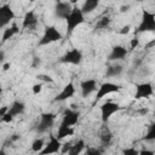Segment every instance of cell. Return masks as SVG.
<instances>
[{
	"label": "cell",
	"instance_id": "cell-12",
	"mask_svg": "<svg viewBox=\"0 0 155 155\" xmlns=\"http://www.w3.org/2000/svg\"><path fill=\"white\" fill-rule=\"evenodd\" d=\"M79 111L76 110H73V109H65L64 113H63V119H62V125H65V126H75L79 121Z\"/></svg>",
	"mask_w": 155,
	"mask_h": 155
},
{
	"label": "cell",
	"instance_id": "cell-37",
	"mask_svg": "<svg viewBox=\"0 0 155 155\" xmlns=\"http://www.w3.org/2000/svg\"><path fill=\"white\" fill-rule=\"evenodd\" d=\"M7 110H8V107H7V105H2V107L0 108V117H1L5 113H7Z\"/></svg>",
	"mask_w": 155,
	"mask_h": 155
},
{
	"label": "cell",
	"instance_id": "cell-19",
	"mask_svg": "<svg viewBox=\"0 0 155 155\" xmlns=\"http://www.w3.org/2000/svg\"><path fill=\"white\" fill-rule=\"evenodd\" d=\"M73 133H74V128H73L71 126H65V125H62V124H61V126L58 127V131H57L56 137L62 140V139L65 138V137L73 136Z\"/></svg>",
	"mask_w": 155,
	"mask_h": 155
},
{
	"label": "cell",
	"instance_id": "cell-30",
	"mask_svg": "<svg viewBox=\"0 0 155 155\" xmlns=\"http://www.w3.org/2000/svg\"><path fill=\"white\" fill-rule=\"evenodd\" d=\"M40 81H46V82H53V79L51 78V76H48V75H45V74H40V75H38L36 76Z\"/></svg>",
	"mask_w": 155,
	"mask_h": 155
},
{
	"label": "cell",
	"instance_id": "cell-7",
	"mask_svg": "<svg viewBox=\"0 0 155 155\" xmlns=\"http://www.w3.org/2000/svg\"><path fill=\"white\" fill-rule=\"evenodd\" d=\"M120 90H121V86H119V85H116V84H114V82H103V84L98 87V90H96V91H97L96 102L99 101V99H102V98H104V97L108 96V94L116 93V92H119Z\"/></svg>",
	"mask_w": 155,
	"mask_h": 155
},
{
	"label": "cell",
	"instance_id": "cell-27",
	"mask_svg": "<svg viewBox=\"0 0 155 155\" xmlns=\"http://www.w3.org/2000/svg\"><path fill=\"white\" fill-rule=\"evenodd\" d=\"M13 119H15V117H13L8 111H7V113H5V114L1 116V121H2V122H6V124L12 122V121H13Z\"/></svg>",
	"mask_w": 155,
	"mask_h": 155
},
{
	"label": "cell",
	"instance_id": "cell-35",
	"mask_svg": "<svg viewBox=\"0 0 155 155\" xmlns=\"http://www.w3.org/2000/svg\"><path fill=\"white\" fill-rule=\"evenodd\" d=\"M130 29H131V27H130L128 24H126V25H124V27L121 28V30H120V34H122V35H125V34H128V33H130Z\"/></svg>",
	"mask_w": 155,
	"mask_h": 155
},
{
	"label": "cell",
	"instance_id": "cell-5",
	"mask_svg": "<svg viewBox=\"0 0 155 155\" xmlns=\"http://www.w3.org/2000/svg\"><path fill=\"white\" fill-rule=\"evenodd\" d=\"M120 109H121V107H120L117 103H115V102L108 101V102L103 103V104L101 105V119H102V121H103L104 124L108 122L109 119H110L115 113H117Z\"/></svg>",
	"mask_w": 155,
	"mask_h": 155
},
{
	"label": "cell",
	"instance_id": "cell-43",
	"mask_svg": "<svg viewBox=\"0 0 155 155\" xmlns=\"http://www.w3.org/2000/svg\"><path fill=\"white\" fill-rule=\"evenodd\" d=\"M76 1H78V0H70V1H69V2H70V4H75V2H76Z\"/></svg>",
	"mask_w": 155,
	"mask_h": 155
},
{
	"label": "cell",
	"instance_id": "cell-42",
	"mask_svg": "<svg viewBox=\"0 0 155 155\" xmlns=\"http://www.w3.org/2000/svg\"><path fill=\"white\" fill-rule=\"evenodd\" d=\"M1 94H2V87H1V85H0V98H1Z\"/></svg>",
	"mask_w": 155,
	"mask_h": 155
},
{
	"label": "cell",
	"instance_id": "cell-21",
	"mask_svg": "<svg viewBox=\"0 0 155 155\" xmlns=\"http://www.w3.org/2000/svg\"><path fill=\"white\" fill-rule=\"evenodd\" d=\"M99 1L101 0H85L82 4V7H81V11L84 12V15L91 13L92 11H94L98 7Z\"/></svg>",
	"mask_w": 155,
	"mask_h": 155
},
{
	"label": "cell",
	"instance_id": "cell-39",
	"mask_svg": "<svg viewBox=\"0 0 155 155\" xmlns=\"http://www.w3.org/2000/svg\"><path fill=\"white\" fill-rule=\"evenodd\" d=\"M139 154H145V155H154V151H150V150H142V151H139Z\"/></svg>",
	"mask_w": 155,
	"mask_h": 155
},
{
	"label": "cell",
	"instance_id": "cell-38",
	"mask_svg": "<svg viewBox=\"0 0 155 155\" xmlns=\"http://www.w3.org/2000/svg\"><path fill=\"white\" fill-rule=\"evenodd\" d=\"M128 8H130V5H125V6H121V8H120V12H127L128 11Z\"/></svg>",
	"mask_w": 155,
	"mask_h": 155
},
{
	"label": "cell",
	"instance_id": "cell-3",
	"mask_svg": "<svg viewBox=\"0 0 155 155\" xmlns=\"http://www.w3.org/2000/svg\"><path fill=\"white\" fill-rule=\"evenodd\" d=\"M155 30V15L150 11L144 10L142 13L140 23L137 28V33H144V31H154Z\"/></svg>",
	"mask_w": 155,
	"mask_h": 155
},
{
	"label": "cell",
	"instance_id": "cell-31",
	"mask_svg": "<svg viewBox=\"0 0 155 155\" xmlns=\"http://www.w3.org/2000/svg\"><path fill=\"white\" fill-rule=\"evenodd\" d=\"M70 145H71V143H64V144H62V147H61V153H62V154H67V153L69 151V149H70Z\"/></svg>",
	"mask_w": 155,
	"mask_h": 155
},
{
	"label": "cell",
	"instance_id": "cell-4",
	"mask_svg": "<svg viewBox=\"0 0 155 155\" xmlns=\"http://www.w3.org/2000/svg\"><path fill=\"white\" fill-rule=\"evenodd\" d=\"M56 115L53 113H42L40 115V120L36 125V132L38 133H45L47 132L54 124Z\"/></svg>",
	"mask_w": 155,
	"mask_h": 155
},
{
	"label": "cell",
	"instance_id": "cell-24",
	"mask_svg": "<svg viewBox=\"0 0 155 155\" xmlns=\"http://www.w3.org/2000/svg\"><path fill=\"white\" fill-rule=\"evenodd\" d=\"M154 139H155V125L151 124L148 128V132L144 136V140L145 142H153Z\"/></svg>",
	"mask_w": 155,
	"mask_h": 155
},
{
	"label": "cell",
	"instance_id": "cell-40",
	"mask_svg": "<svg viewBox=\"0 0 155 155\" xmlns=\"http://www.w3.org/2000/svg\"><path fill=\"white\" fill-rule=\"evenodd\" d=\"M10 68H11V63H5V64H4V67H2V70H4V71H6V70H8Z\"/></svg>",
	"mask_w": 155,
	"mask_h": 155
},
{
	"label": "cell",
	"instance_id": "cell-22",
	"mask_svg": "<svg viewBox=\"0 0 155 155\" xmlns=\"http://www.w3.org/2000/svg\"><path fill=\"white\" fill-rule=\"evenodd\" d=\"M19 31V28H18V25L16 24V23H13L11 27H5V29H4V33H2V41L5 42V41H7V40H10L13 35H16L17 33Z\"/></svg>",
	"mask_w": 155,
	"mask_h": 155
},
{
	"label": "cell",
	"instance_id": "cell-36",
	"mask_svg": "<svg viewBox=\"0 0 155 155\" xmlns=\"http://www.w3.org/2000/svg\"><path fill=\"white\" fill-rule=\"evenodd\" d=\"M21 138V136L18 134V133H13L11 137H10V142H16V140H18Z\"/></svg>",
	"mask_w": 155,
	"mask_h": 155
},
{
	"label": "cell",
	"instance_id": "cell-33",
	"mask_svg": "<svg viewBox=\"0 0 155 155\" xmlns=\"http://www.w3.org/2000/svg\"><path fill=\"white\" fill-rule=\"evenodd\" d=\"M138 45H139V39L134 38V39H132V40H131V44H130V48H131V50H134V48H136Z\"/></svg>",
	"mask_w": 155,
	"mask_h": 155
},
{
	"label": "cell",
	"instance_id": "cell-9",
	"mask_svg": "<svg viewBox=\"0 0 155 155\" xmlns=\"http://www.w3.org/2000/svg\"><path fill=\"white\" fill-rule=\"evenodd\" d=\"M61 147H62L61 139H58L56 136H51L50 137V140L47 142L46 145H44V148L39 151V154H41V155L56 154V153H59L61 151Z\"/></svg>",
	"mask_w": 155,
	"mask_h": 155
},
{
	"label": "cell",
	"instance_id": "cell-10",
	"mask_svg": "<svg viewBox=\"0 0 155 155\" xmlns=\"http://www.w3.org/2000/svg\"><path fill=\"white\" fill-rule=\"evenodd\" d=\"M71 4L69 1H62V0H58L56 6H54V16L59 19H65L69 13L71 12Z\"/></svg>",
	"mask_w": 155,
	"mask_h": 155
},
{
	"label": "cell",
	"instance_id": "cell-20",
	"mask_svg": "<svg viewBox=\"0 0 155 155\" xmlns=\"http://www.w3.org/2000/svg\"><path fill=\"white\" fill-rule=\"evenodd\" d=\"M85 147H86V145H85V140H84V139H79V140H76L75 143H71L68 154H69V155H78V154H80V153L84 151Z\"/></svg>",
	"mask_w": 155,
	"mask_h": 155
},
{
	"label": "cell",
	"instance_id": "cell-26",
	"mask_svg": "<svg viewBox=\"0 0 155 155\" xmlns=\"http://www.w3.org/2000/svg\"><path fill=\"white\" fill-rule=\"evenodd\" d=\"M110 23V18L109 17H102L97 24H96V29H105Z\"/></svg>",
	"mask_w": 155,
	"mask_h": 155
},
{
	"label": "cell",
	"instance_id": "cell-23",
	"mask_svg": "<svg viewBox=\"0 0 155 155\" xmlns=\"http://www.w3.org/2000/svg\"><path fill=\"white\" fill-rule=\"evenodd\" d=\"M99 139H101L102 145L107 147V145H109V144L111 143L113 133L109 131V128H104V130H103V132H102V133H101V136H99Z\"/></svg>",
	"mask_w": 155,
	"mask_h": 155
},
{
	"label": "cell",
	"instance_id": "cell-29",
	"mask_svg": "<svg viewBox=\"0 0 155 155\" xmlns=\"http://www.w3.org/2000/svg\"><path fill=\"white\" fill-rule=\"evenodd\" d=\"M41 91H42V82H39V84H34L33 85V93L34 94H39Z\"/></svg>",
	"mask_w": 155,
	"mask_h": 155
},
{
	"label": "cell",
	"instance_id": "cell-41",
	"mask_svg": "<svg viewBox=\"0 0 155 155\" xmlns=\"http://www.w3.org/2000/svg\"><path fill=\"white\" fill-rule=\"evenodd\" d=\"M4 59H5V52L4 51H0V63L4 62Z\"/></svg>",
	"mask_w": 155,
	"mask_h": 155
},
{
	"label": "cell",
	"instance_id": "cell-1",
	"mask_svg": "<svg viewBox=\"0 0 155 155\" xmlns=\"http://www.w3.org/2000/svg\"><path fill=\"white\" fill-rule=\"evenodd\" d=\"M67 21V34L70 35L76 27L81 25L85 22V15L81 11V8L79 7H73L71 12L69 13V16L65 18Z\"/></svg>",
	"mask_w": 155,
	"mask_h": 155
},
{
	"label": "cell",
	"instance_id": "cell-25",
	"mask_svg": "<svg viewBox=\"0 0 155 155\" xmlns=\"http://www.w3.org/2000/svg\"><path fill=\"white\" fill-rule=\"evenodd\" d=\"M45 143H44V139L42 138H36L33 143H31V150L35 151V153H39L42 148H44Z\"/></svg>",
	"mask_w": 155,
	"mask_h": 155
},
{
	"label": "cell",
	"instance_id": "cell-28",
	"mask_svg": "<svg viewBox=\"0 0 155 155\" xmlns=\"http://www.w3.org/2000/svg\"><path fill=\"white\" fill-rule=\"evenodd\" d=\"M122 153L126 155H137V154H139V150H137L136 148H126L122 150Z\"/></svg>",
	"mask_w": 155,
	"mask_h": 155
},
{
	"label": "cell",
	"instance_id": "cell-17",
	"mask_svg": "<svg viewBox=\"0 0 155 155\" xmlns=\"http://www.w3.org/2000/svg\"><path fill=\"white\" fill-rule=\"evenodd\" d=\"M24 110H25V104L23 103V102H21V101H15L10 107H8V113L13 116V117H16V116H18V115H22L23 113H24Z\"/></svg>",
	"mask_w": 155,
	"mask_h": 155
},
{
	"label": "cell",
	"instance_id": "cell-13",
	"mask_svg": "<svg viewBox=\"0 0 155 155\" xmlns=\"http://www.w3.org/2000/svg\"><path fill=\"white\" fill-rule=\"evenodd\" d=\"M127 53H128V51L126 47H124L121 45H115V46H113L110 53L108 54V61H110V62L121 61L127 56Z\"/></svg>",
	"mask_w": 155,
	"mask_h": 155
},
{
	"label": "cell",
	"instance_id": "cell-6",
	"mask_svg": "<svg viewBox=\"0 0 155 155\" xmlns=\"http://www.w3.org/2000/svg\"><path fill=\"white\" fill-rule=\"evenodd\" d=\"M81 61H82V53H81V51L78 50V48H71V50L67 51V52L59 58V62H61V63L74 64V65L80 64Z\"/></svg>",
	"mask_w": 155,
	"mask_h": 155
},
{
	"label": "cell",
	"instance_id": "cell-11",
	"mask_svg": "<svg viewBox=\"0 0 155 155\" xmlns=\"http://www.w3.org/2000/svg\"><path fill=\"white\" fill-rule=\"evenodd\" d=\"M153 85L150 82H142L136 85V92H134V98L136 99H142V98H149L153 96Z\"/></svg>",
	"mask_w": 155,
	"mask_h": 155
},
{
	"label": "cell",
	"instance_id": "cell-14",
	"mask_svg": "<svg viewBox=\"0 0 155 155\" xmlns=\"http://www.w3.org/2000/svg\"><path fill=\"white\" fill-rule=\"evenodd\" d=\"M80 90H81V96L86 98L97 90V81L94 79H86L80 84Z\"/></svg>",
	"mask_w": 155,
	"mask_h": 155
},
{
	"label": "cell",
	"instance_id": "cell-32",
	"mask_svg": "<svg viewBox=\"0 0 155 155\" xmlns=\"http://www.w3.org/2000/svg\"><path fill=\"white\" fill-rule=\"evenodd\" d=\"M41 64V59H40V57H38V56H35L34 58H33V63H31V67L33 68H39V65Z\"/></svg>",
	"mask_w": 155,
	"mask_h": 155
},
{
	"label": "cell",
	"instance_id": "cell-8",
	"mask_svg": "<svg viewBox=\"0 0 155 155\" xmlns=\"http://www.w3.org/2000/svg\"><path fill=\"white\" fill-rule=\"evenodd\" d=\"M15 19V12L8 4H4L0 6V29L5 28L10 22Z\"/></svg>",
	"mask_w": 155,
	"mask_h": 155
},
{
	"label": "cell",
	"instance_id": "cell-34",
	"mask_svg": "<svg viewBox=\"0 0 155 155\" xmlns=\"http://www.w3.org/2000/svg\"><path fill=\"white\" fill-rule=\"evenodd\" d=\"M102 151L99 150V149H97V148H90V149H87L86 150V154H88V155H92V154H101Z\"/></svg>",
	"mask_w": 155,
	"mask_h": 155
},
{
	"label": "cell",
	"instance_id": "cell-16",
	"mask_svg": "<svg viewBox=\"0 0 155 155\" xmlns=\"http://www.w3.org/2000/svg\"><path fill=\"white\" fill-rule=\"evenodd\" d=\"M38 25V17L35 15V12L28 11L24 17H23V22H22V28L23 29H35Z\"/></svg>",
	"mask_w": 155,
	"mask_h": 155
},
{
	"label": "cell",
	"instance_id": "cell-15",
	"mask_svg": "<svg viewBox=\"0 0 155 155\" xmlns=\"http://www.w3.org/2000/svg\"><path fill=\"white\" fill-rule=\"evenodd\" d=\"M74 93H75V86H74V84L73 82H68L63 87V90L54 97V102H64V101L71 98L74 96Z\"/></svg>",
	"mask_w": 155,
	"mask_h": 155
},
{
	"label": "cell",
	"instance_id": "cell-18",
	"mask_svg": "<svg viewBox=\"0 0 155 155\" xmlns=\"http://www.w3.org/2000/svg\"><path fill=\"white\" fill-rule=\"evenodd\" d=\"M124 71V67L121 64H111V65H108L107 67V70H105V76L107 78H116V76H120Z\"/></svg>",
	"mask_w": 155,
	"mask_h": 155
},
{
	"label": "cell",
	"instance_id": "cell-2",
	"mask_svg": "<svg viewBox=\"0 0 155 155\" xmlns=\"http://www.w3.org/2000/svg\"><path fill=\"white\" fill-rule=\"evenodd\" d=\"M62 39V33L57 29L54 25H46L44 29V33L41 35V39L39 40V46L50 45L53 42H57Z\"/></svg>",
	"mask_w": 155,
	"mask_h": 155
}]
</instances>
